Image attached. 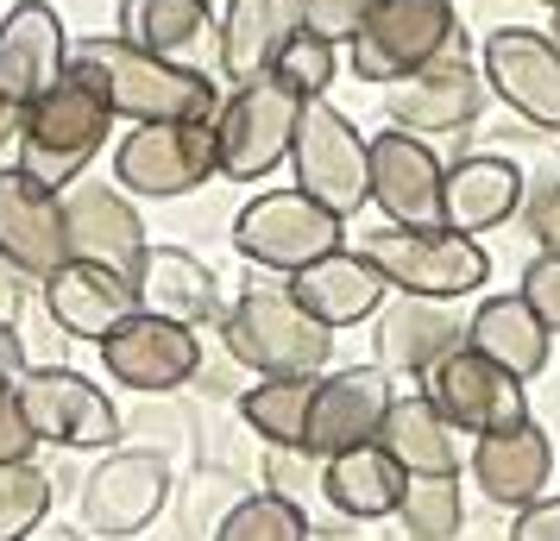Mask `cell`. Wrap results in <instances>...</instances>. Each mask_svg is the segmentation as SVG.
Segmentation results:
<instances>
[{"label":"cell","mask_w":560,"mask_h":541,"mask_svg":"<svg viewBox=\"0 0 560 541\" xmlns=\"http://www.w3.org/2000/svg\"><path fill=\"white\" fill-rule=\"evenodd\" d=\"M70 70L82 82H95L114 107V120H132V127H145V120H214V107H221L214 82L196 63L139 51L120 32L70 45Z\"/></svg>","instance_id":"6da1fadb"},{"label":"cell","mask_w":560,"mask_h":541,"mask_svg":"<svg viewBox=\"0 0 560 541\" xmlns=\"http://www.w3.org/2000/svg\"><path fill=\"white\" fill-rule=\"evenodd\" d=\"M221 346L258 378H322L334 360V328H322L290 284H246L221 315Z\"/></svg>","instance_id":"7a4b0ae2"},{"label":"cell","mask_w":560,"mask_h":541,"mask_svg":"<svg viewBox=\"0 0 560 541\" xmlns=\"http://www.w3.org/2000/svg\"><path fill=\"white\" fill-rule=\"evenodd\" d=\"M114 132V107L95 82H82L77 70H63L51 95L20 114V170H32L51 189H70V183L89 170V157L107 145Z\"/></svg>","instance_id":"3957f363"},{"label":"cell","mask_w":560,"mask_h":541,"mask_svg":"<svg viewBox=\"0 0 560 541\" xmlns=\"http://www.w3.org/2000/svg\"><path fill=\"white\" fill-rule=\"evenodd\" d=\"M359 252L378 264V278L397 296H434V303H454L491 278V258L472 233L454 227H372L359 239Z\"/></svg>","instance_id":"277c9868"},{"label":"cell","mask_w":560,"mask_h":541,"mask_svg":"<svg viewBox=\"0 0 560 541\" xmlns=\"http://www.w3.org/2000/svg\"><path fill=\"white\" fill-rule=\"evenodd\" d=\"M290 164H296V189L315 196L340 221H353L359 208L372 202V139H359V127L328 95L303 102V120H296V139H290Z\"/></svg>","instance_id":"5b68a950"},{"label":"cell","mask_w":560,"mask_h":541,"mask_svg":"<svg viewBox=\"0 0 560 541\" xmlns=\"http://www.w3.org/2000/svg\"><path fill=\"white\" fill-rule=\"evenodd\" d=\"M340 246H347V221L328 214L315 196H303L296 183L253 196L233 221V252L253 258L258 271H283V278H296L303 264L340 252Z\"/></svg>","instance_id":"8992f818"},{"label":"cell","mask_w":560,"mask_h":541,"mask_svg":"<svg viewBox=\"0 0 560 541\" xmlns=\"http://www.w3.org/2000/svg\"><path fill=\"white\" fill-rule=\"evenodd\" d=\"M214 170H221L214 120H145L114 145V183L145 202L196 196Z\"/></svg>","instance_id":"52a82bcc"},{"label":"cell","mask_w":560,"mask_h":541,"mask_svg":"<svg viewBox=\"0 0 560 541\" xmlns=\"http://www.w3.org/2000/svg\"><path fill=\"white\" fill-rule=\"evenodd\" d=\"M459 51V13L454 0H378V13L353 32V77L359 82H404L422 63Z\"/></svg>","instance_id":"ba28073f"},{"label":"cell","mask_w":560,"mask_h":541,"mask_svg":"<svg viewBox=\"0 0 560 541\" xmlns=\"http://www.w3.org/2000/svg\"><path fill=\"white\" fill-rule=\"evenodd\" d=\"M296 120H303V95H296V89H283L278 77L240 82L228 102L214 107V152H221V177H233V183L271 177L283 157H290Z\"/></svg>","instance_id":"9c48e42d"},{"label":"cell","mask_w":560,"mask_h":541,"mask_svg":"<svg viewBox=\"0 0 560 541\" xmlns=\"http://www.w3.org/2000/svg\"><path fill=\"white\" fill-rule=\"evenodd\" d=\"M20 397V415L38 435V447H77V454H95V447H120V410L95 378H82L70 365H26V378L13 385Z\"/></svg>","instance_id":"30bf717a"},{"label":"cell","mask_w":560,"mask_h":541,"mask_svg":"<svg viewBox=\"0 0 560 541\" xmlns=\"http://www.w3.org/2000/svg\"><path fill=\"white\" fill-rule=\"evenodd\" d=\"M171 504V466L152 447H120V454H102L95 472L82 479V536L102 541H127L139 529H152Z\"/></svg>","instance_id":"8fae6325"},{"label":"cell","mask_w":560,"mask_h":541,"mask_svg":"<svg viewBox=\"0 0 560 541\" xmlns=\"http://www.w3.org/2000/svg\"><path fill=\"white\" fill-rule=\"evenodd\" d=\"M422 390H429V403L454 422L459 435H491V428H516V422H529L523 378L504 372L498 360H485L479 346H466V340L447 346V353L422 372Z\"/></svg>","instance_id":"7c38bea8"},{"label":"cell","mask_w":560,"mask_h":541,"mask_svg":"<svg viewBox=\"0 0 560 541\" xmlns=\"http://www.w3.org/2000/svg\"><path fill=\"white\" fill-rule=\"evenodd\" d=\"M102 365L114 385L139 390V397H171L189 378H202V328L139 309L102 340Z\"/></svg>","instance_id":"4fadbf2b"},{"label":"cell","mask_w":560,"mask_h":541,"mask_svg":"<svg viewBox=\"0 0 560 541\" xmlns=\"http://www.w3.org/2000/svg\"><path fill=\"white\" fill-rule=\"evenodd\" d=\"M485 89L541 132H560V45L535 26H498L479 45Z\"/></svg>","instance_id":"5bb4252c"},{"label":"cell","mask_w":560,"mask_h":541,"mask_svg":"<svg viewBox=\"0 0 560 541\" xmlns=\"http://www.w3.org/2000/svg\"><path fill=\"white\" fill-rule=\"evenodd\" d=\"M0 264L20 271V278H32V284H45L57 264H70L63 189L38 183L32 170H20V164L0 170Z\"/></svg>","instance_id":"9a60e30c"},{"label":"cell","mask_w":560,"mask_h":541,"mask_svg":"<svg viewBox=\"0 0 560 541\" xmlns=\"http://www.w3.org/2000/svg\"><path fill=\"white\" fill-rule=\"evenodd\" d=\"M441 189H447V164L422 132L384 127L372 139V208L390 227H441Z\"/></svg>","instance_id":"2e32d148"},{"label":"cell","mask_w":560,"mask_h":541,"mask_svg":"<svg viewBox=\"0 0 560 541\" xmlns=\"http://www.w3.org/2000/svg\"><path fill=\"white\" fill-rule=\"evenodd\" d=\"M63 239H70V258L120 271L132 284L145 271V252H152L139 208L120 189H107V183H70L63 189Z\"/></svg>","instance_id":"e0dca14e"},{"label":"cell","mask_w":560,"mask_h":541,"mask_svg":"<svg viewBox=\"0 0 560 541\" xmlns=\"http://www.w3.org/2000/svg\"><path fill=\"white\" fill-rule=\"evenodd\" d=\"M390 372L384 365H347V372H322L315 378V403H308V440L303 454L334 460L347 447L378 440V422L390 410Z\"/></svg>","instance_id":"ac0fdd59"},{"label":"cell","mask_w":560,"mask_h":541,"mask_svg":"<svg viewBox=\"0 0 560 541\" xmlns=\"http://www.w3.org/2000/svg\"><path fill=\"white\" fill-rule=\"evenodd\" d=\"M485 102H491L485 70L466 63L459 51H447L434 63H422L416 77L390 82L384 114H390V127H409V132H466L485 114Z\"/></svg>","instance_id":"d6986e66"},{"label":"cell","mask_w":560,"mask_h":541,"mask_svg":"<svg viewBox=\"0 0 560 541\" xmlns=\"http://www.w3.org/2000/svg\"><path fill=\"white\" fill-rule=\"evenodd\" d=\"M70 70V32L45 0H20L0 20V95L26 114L38 95H51Z\"/></svg>","instance_id":"ffe728a7"},{"label":"cell","mask_w":560,"mask_h":541,"mask_svg":"<svg viewBox=\"0 0 560 541\" xmlns=\"http://www.w3.org/2000/svg\"><path fill=\"white\" fill-rule=\"evenodd\" d=\"M466 466H472L479 491L498 504V510H529L535 497H548V479H555V440H548V428H535V422L491 428V435H472Z\"/></svg>","instance_id":"44dd1931"},{"label":"cell","mask_w":560,"mask_h":541,"mask_svg":"<svg viewBox=\"0 0 560 541\" xmlns=\"http://www.w3.org/2000/svg\"><path fill=\"white\" fill-rule=\"evenodd\" d=\"M290 296L303 303L322 328H359V321H372V315L384 309V296H390V284L378 278V264L359 252V246H340V252L315 258V264H303L296 278H290Z\"/></svg>","instance_id":"7402d4cb"},{"label":"cell","mask_w":560,"mask_h":541,"mask_svg":"<svg viewBox=\"0 0 560 541\" xmlns=\"http://www.w3.org/2000/svg\"><path fill=\"white\" fill-rule=\"evenodd\" d=\"M45 309H51V321L63 334L102 346L127 315H139V290L120 271H102V264L70 258V264H57L51 278H45Z\"/></svg>","instance_id":"603a6c76"},{"label":"cell","mask_w":560,"mask_h":541,"mask_svg":"<svg viewBox=\"0 0 560 541\" xmlns=\"http://www.w3.org/2000/svg\"><path fill=\"white\" fill-rule=\"evenodd\" d=\"M378 321V365L384 372H409V378H422L447 346L466 340V321L454 315V303H434V296H384V309L372 315Z\"/></svg>","instance_id":"cb8c5ba5"},{"label":"cell","mask_w":560,"mask_h":541,"mask_svg":"<svg viewBox=\"0 0 560 541\" xmlns=\"http://www.w3.org/2000/svg\"><path fill=\"white\" fill-rule=\"evenodd\" d=\"M523 170L510 157H491V152H472V157H454L447 164V189H441V227L454 233H491L504 227L510 214H523Z\"/></svg>","instance_id":"d4e9b609"},{"label":"cell","mask_w":560,"mask_h":541,"mask_svg":"<svg viewBox=\"0 0 560 541\" xmlns=\"http://www.w3.org/2000/svg\"><path fill=\"white\" fill-rule=\"evenodd\" d=\"M303 32V0H228L221 13V77L240 89V82H258L278 70L283 45Z\"/></svg>","instance_id":"484cf974"},{"label":"cell","mask_w":560,"mask_h":541,"mask_svg":"<svg viewBox=\"0 0 560 541\" xmlns=\"http://www.w3.org/2000/svg\"><path fill=\"white\" fill-rule=\"evenodd\" d=\"M378 447L404 466L409 479H459V428L429 403V390L390 397V410L378 422Z\"/></svg>","instance_id":"4316f807"},{"label":"cell","mask_w":560,"mask_h":541,"mask_svg":"<svg viewBox=\"0 0 560 541\" xmlns=\"http://www.w3.org/2000/svg\"><path fill=\"white\" fill-rule=\"evenodd\" d=\"M466 346H479L485 360H498L504 372H516L523 385L548 372L555 360V334H548V321L529 309V296L516 290V296H485L479 309L466 315Z\"/></svg>","instance_id":"83f0119b"},{"label":"cell","mask_w":560,"mask_h":541,"mask_svg":"<svg viewBox=\"0 0 560 541\" xmlns=\"http://www.w3.org/2000/svg\"><path fill=\"white\" fill-rule=\"evenodd\" d=\"M404 491H409V472L384 454L378 440L347 447V454L328 460V504H334L340 522H378V516H397Z\"/></svg>","instance_id":"f1b7e54d"},{"label":"cell","mask_w":560,"mask_h":541,"mask_svg":"<svg viewBox=\"0 0 560 541\" xmlns=\"http://www.w3.org/2000/svg\"><path fill=\"white\" fill-rule=\"evenodd\" d=\"M132 290H139L145 315H164V321H183V328H202L214 315V271L183 246H152Z\"/></svg>","instance_id":"f546056e"},{"label":"cell","mask_w":560,"mask_h":541,"mask_svg":"<svg viewBox=\"0 0 560 541\" xmlns=\"http://www.w3.org/2000/svg\"><path fill=\"white\" fill-rule=\"evenodd\" d=\"M214 0H120V38L158 57H189L208 38Z\"/></svg>","instance_id":"4dcf8cb0"},{"label":"cell","mask_w":560,"mask_h":541,"mask_svg":"<svg viewBox=\"0 0 560 541\" xmlns=\"http://www.w3.org/2000/svg\"><path fill=\"white\" fill-rule=\"evenodd\" d=\"M308 403H315V378H258L240 390V415L265 447H303Z\"/></svg>","instance_id":"1f68e13d"},{"label":"cell","mask_w":560,"mask_h":541,"mask_svg":"<svg viewBox=\"0 0 560 541\" xmlns=\"http://www.w3.org/2000/svg\"><path fill=\"white\" fill-rule=\"evenodd\" d=\"M208 541H308V510H296L278 491H253L233 497V510L214 522Z\"/></svg>","instance_id":"d6a6232c"},{"label":"cell","mask_w":560,"mask_h":541,"mask_svg":"<svg viewBox=\"0 0 560 541\" xmlns=\"http://www.w3.org/2000/svg\"><path fill=\"white\" fill-rule=\"evenodd\" d=\"M51 516V472L38 460H7L0 466V541L32 536Z\"/></svg>","instance_id":"836d02e7"},{"label":"cell","mask_w":560,"mask_h":541,"mask_svg":"<svg viewBox=\"0 0 560 541\" xmlns=\"http://www.w3.org/2000/svg\"><path fill=\"white\" fill-rule=\"evenodd\" d=\"M397 516H404L409 541H454L459 516H466L459 510V479H409Z\"/></svg>","instance_id":"e575fe53"},{"label":"cell","mask_w":560,"mask_h":541,"mask_svg":"<svg viewBox=\"0 0 560 541\" xmlns=\"http://www.w3.org/2000/svg\"><path fill=\"white\" fill-rule=\"evenodd\" d=\"M265 491L290 497L296 510H308L315 497L328 504V460H315V454H303V447H265ZM334 522H340V516H334Z\"/></svg>","instance_id":"d590c367"},{"label":"cell","mask_w":560,"mask_h":541,"mask_svg":"<svg viewBox=\"0 0 560 541\" xmlns=\"http://www.w3.org/2000/svg\"><path fill=\"white\" fill-rule=\"evenodd\" d=\"M334 70H340L334 45H328V38H315V32L303 26L296 38H290V45H283V57H278V70H271V77H278L283 89H296L303 102H315V95H328Z\"/></svg>","instance_id":"8d00e7d4"},{"label":"cell","mask_w":560,"mask_h":541,"mask_svg":"<svg viewBox=\"0 0 560 541\" xmlns=\"http://www.w3.org/2000/svg\"><path fill=\"white\" fill-rule=\"evenodd\" d=\"M378 13V0H303V26L328 45H353V32Z\"/></svg>","instance_id":"74e56055"},{"label":"cell","mask_w":560,"mask_h":541,"mask_svg":"<svg viewBox=\"0 0 560 541\" xmlns=\"http://www.w3.org/2000/svg\"><path fill=\"white\" fill-rule=\"evenodd\" d=\"M523 296H529V309L548 321V334H560V258L535 252L529 271H523Z\"/></svg>","instance_id":"f35d334b"},{"label":"cell","mask_w":560,"mask_h":541,"mask_svg":"<svg viewBox=\"0 0 560 541\" xmlns=\"http://www.w3.org/2000/svg\"><path fill=\"white\" fill-rule=\"evenodd\" d=\"M523 227L548 258H560V183H541L523 196Z\"/></svg>","instance_id":"ab89813d"},{"label":"cell","mask_w":560,"mask_h":541,"mask_svg":"<svg viewBox=\"0 0 560 541\" xmlns=\"http://www.w3.org/2000/svg\"><path fill=\"white\" fill-rule=\"evenodd\" d=\"M38 454V435L26 428V415H20V397L0 385V466L7 460H32Z\"/></svg>","instance_id":"60d3db41"},{"label":"cell","mask_w":560,"mask_h":541,"mask_svg":"<svg viewBox=\"0 0 560 541\" xmlns=\"http://www.w3.org/2000/svg\"><path fill=\"white\" fill-rule=\"evenodd\" d=\"M510 541H560V497H535L529 510H516Z\"/></svg>","instance_id":"b9f144b4"},{"label":"cell","mask_w":560,"mask_h":541,"mask_svg":"<svg viewBox=\"0 0 560 541\" xmlns=\"http://www.w3.org/2000/svg\"><path fill=\"white\" fill-rule=\"evenodd\" d=\"M26 340H20V328H13V321H0V385L13 390L20 385V378H26Z\"/></svg>","instance_id":"7bdbcfd3"},{"label":"cell","mask_w":560,"mask_h":541,"mask_svg":"<svg viewBox=\"0 0 560 541\" xmlns=\"http://www.w3.org/2000/svg\"><path fill=\"white\" fill-rule=\"evenodd\" d=\"M20 541H82V529H70V522H51V516H45V522H38L32 536H20Z\"/></svg>","instance_id":"ee69618b"},{"label":"cell","mask_w":560,"mask_h":541,"mask_svg":"<svg viewBox=\"0 0 560 541\" xmlns=\"http://www.w3.org/2000/svg\"><path fill=\"white\" fill-rule=\"evenodd\" d=\"M0 321H20V284L0 278Z\"/></svg>","instance_id":"f6af8a7d"},{"label":"cell","mask_w":560,"mask_h":541,"mask_svg":"<svg viewBox=\"0 0 560 541\" xmlns=\"http://www.w3.org/2000/svg\"><path fill=\"white\" fill-rule=\"evenodd\" d=\"M13 114H20V107H13V102H7V95H0V139L13 132Z\"/></svg>","instance_id":"bcb514c9"},{"label":"cell","mask_w":560,"mask_h":541,"mask_svg":"<svg viewBox=\"0 0 560 541\" xmlns=\"http://www.w3.org/2000/svg\"><path fill=\"white\" fill-rule=\"evenodd\" d=\"M548 38H555V45H560V7H555V26H548Z\"/></svg>","instance_id":"7dc6e473"},{"label":"cell","mask_w":560,"mask_h":541,"mask_svg":"<svg viewBox=\"0 0 560 541\" xmlns=\"http://www.w3.org/2000/svg\"><path fill=\"white\" fill-rule=\"evenodd\" d=\"M541 7H548V13H555V7H560V0H541Z\"/></svg>","instance_id":"c3c4849f"}]
</instances>
